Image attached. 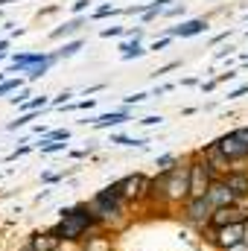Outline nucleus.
Listing matches in <instances>:
<instances>
[{
	"label": "nucleus",
	"mask_w": 248,
	"mask_h": 251,
	"mask_svg": "<svg viewBox=\"0 0 248 251\" xmlns=\"http://www.w3.org/2000/svg\"><path fill=\"white\" fill-rule=\"evenodd\" d=\"M59 213H62V219L56 222L53 234H56L59 240H67V243L82 240L85 231L97 225V213H94L91 207H62Z\"/></svg>",
	"instance_id": "nucleus-1"
},
{
	"label": "nucleus",
	"mask_w": 248,
	"mask_h": 251,
	"mask_svg": "<svg viewBox=\"0 0 248 251\" xmlns=\"http://www.w3.org/2000/svg\"><path fill=\"white\" fill-rule=\"evenodd\" d=\"M161 190L170 201H190V167H175L161 176Z\"/></svg>",
	"instance_id": "nucleus-2"
},
{
	"label": "nucleus",
	"mask_w": 248,
	"mask_h": 251,
	"mask_svg": "<svg viewBox=\"0 0 248 251\" xmlns=\"http://www.w3.org/2000/svg\"><path fill=\"white\" fill-rule=\"evenodd\" d=\"M213 181H216V178H213L210 161H196V164H190V199L207 196V190H210Z\"/></svg>",
	"instance_id": "nucleus-3"
},
{
	"label": "nucleus",
	"mask_w": 248,
	"mask_h": 251,
	"mask_svg": "<svg viewBox=\"0 0 248 251\" xmlns=\"http://www.w3.org/2000/svg\"><path fill=\"white\" fill-rule=\"evenodd\" d=\"M123 196H120V190L117 184H111V187H105L102 193H97L94 196V201H91V210L97 213V219L99 216H117L120 213V207H123Z\"/></svg>",
	"instance_id": "nucleus-4"
},
{
	"label": "nucleus",
	"mask_w": 248,
	"mask_h": 251,
	"mask_svg": "<svg viewBox=\"0 0 248 251\" xmlns=\"http://www.w3.org/2000/svg\"><path fill=\"white\" fill-rule=\"evenodd\" d=\"M213 146L219 149V155H222L228 164H231V161H243V158H248V140H243V137H240V131H237V128H234L231 134L219 137Z\"/></svg>",
	"instance_id": "nucleus-5"
},
{
	"label": "nucleus",
	"mask_w": 248,
	"mask_h": 251,
	"mask_svg": "<svg viewBox=\"0 0 248 251\" xmlns=\"http://www.w3.org/2000/svg\"><path fill=\"white\" fill-rule=\"evenodd\" d=\"M225 225H248V210L246 207H237V204L213 210V216H210V228L216 231V228H225Z\"/></svg>",
	"instance_id": "nucleus-6"
},
{
	"label": "nucleus",
	"mask_w": 248,
	"mask_h": 251,
	"mask_svg": "<svg viewBox=\"0 0 248 251\" xmlns=\"http://www.w3.org/2000/svg\"><path fill=\"white\" fill-rule=\"evenodd\" d=\"M246 231L248 225H225V228H216V237H213V243L219 246V249H234V246H243L246 243Z\"/></svg>",
	"instance_id": "nucleus-7"
},
{
	"label": "nucleus",
	"mask_w": 248,
	"mask_h": 251,
	"mask_svg": "<svg viewBox=\"0 0 248 251\" xmlns=\"http://www.w3.org/2000/svg\"><path fill=\"white\" fill-rule=\"evenodd\" d=\"M155 184L146 178V176H140V173H134V176H125L123 181H117V190H120V196L123 199H140L146 190H152Z\"/></svg>",
	"instance_id": "nucleus-8"
},
{
	"label": "nucleus",
	"mask_w": 248,
	"mask_h": 251,
	"mask_svg": "<svg viewBox=\"0 0 248 251\" xmlns=\"http://www.w3.org/2000/svg\"><path fill=\"white\" fill-rule=\"evenodd\" d=\"M213 210H216V207L210 204L207 196H201V199H190V201H187V219L196 222V225H210Z\"/></svg>",
	"instance_id": "nucleus-9"
},
{
	"label": "nucleus",
	"mask_w": 248,
	"mask_h": 251,
	"mask_svg": "<svg viewBox=\"0 0 248 251\" xmlns=\"http://www.w3.org/2000/svg\"><path fill=\"white\" fill-rule=\"evenodd\" d=\"M207 199H210V204L219 210V207H231L234 201H237V193L228 187V181L222 178V181H213L210 190H207Z\"/></svg>",
	"instance_id": "nucleus-10"
},
{
	"label": "nucleus",
	"mask_w": 248,
	"mask_h": 251,
	"mask_svg": "<svg viewBox=\"0 0 248 251\" xmlns=\"http://www.w3.org/2000/svg\"><path fill=\"white\" fill-rule=\"evenodd\" d=\"M207 21L204 18H196V21H187V24H178V26H170L167 29V35L170 38H193V35H201V32H207Z\"/></svg>",
	"instance_id": "nucleus-11"
},
{
	"label": "nucleus",
	"mask_w": 248,
	"mask_h": 251,
	"mask_svg": "<svg viewBox=\"0 0 248 251\" xmlns=\"http://www.w3.org/2000/svg\"><path fill=\"white\" fill-rule=\"evenodd\" d=\"M59 237L50 231V234H35L32 240H29V251H56L59 249Z\"/></svg>",
	"instance_id": "nucleus-12"
},
{
	"label": "nucleus",
	"mask_w": 248,
	"mask_h": 251,
	"mask_svg": "<svg viewBox=\"0 0 248 251\" xmlns=\"http://www.w3.org/2000/svg\"><path fill=\"white\" fill-rule=\"evenodd\" d=\"M128 120V111L120 108V111H111V114H102V117H94L91 123L97 126V128H108V126H117V123H125Z\"/></svg>",
	"instance_id": "nucleus-13"
},
{
	"label": "nucleus",
	"mask_w": 248,
	"mask_h": 251,
	"mask_svg": "<svg viewBox=\"0 0 248 251\" xmlns=\"http://www.w3.org/2000/svg\"><path fill=\"white\" fill-rule=\"evenodd\" d=\"M82 26H85V18H73V21L62 24L59 29H53V32H50V38H56V41H59V38H64V35H73V32H79Z\"/></svg>",
	"instance_id": "nucleus-14"
},
{
	"label": "nucleus",
	"mask_w": 248,
	"mask_h": 251,
	"mask_svg": "<svg viewBox=\"0 0 248 251\" xmlns=\"http://www.w3.org/2000/svg\"><path fill=\"white\" fill-rule=\"evenodd\" d=\"M225 181H228V187L234 190L237 196H248V173H231Z\"/></svg>",
	"instance_id": "nucleus-15"
},
{
	"label": "nucleus",
	"mask_w": 248,
	"mask_h": 251,
	"mask_svg": "<svg viewBox=\"0 0 248 251\" xmlns=\"http://www.w3.org/2000/svg\"><path fill=\"white\" fill-rule=\"evenodd\" d=\"M120 50H123V59H137V56H143V53H146V50H143L137 41H131V44H123Z\"/></svg>",
	"instance_id": "nucleus-16"
},
{
	"label": "nucleus",
	"mask_w": 248,
	"mask_h": 251,
	"mask_svg": "<svg viewBox=\"0 0 248 251\" xmlns=\"http://www.w3.org/2000/svg\"><path fill=\"white\" fill-rule=\"evenodd\" d=\"M111 143H120V146H146V140H134V137H125V134H111Z\"/></svg>",
	"instance_id": "nucleus-17"
},
{
	"label": "nucleus",
	"mask_w": 248,
	"mask_h": 251,
	"mask_svg": "<svg viewBox=\"0 0 248 251\" xmlns=\"http://www.w3.org/2000/svg\"><path fill=\"white\" fill-rule=\"evenodd\" d=\"M79 50H82V41H70V44H64L62 50H59V56H62V59H70V56H76Z\"/></svg>",
	"instance_id": "nucleus-18"
},
{
	"label": "nucleus",
	"mask_w": 248,
	"mask_h": 251,
	"mask_svg": "<svg viewBox=\"0 0 248 251\" xmlns=\"http://www.w3.org/2000/svg\"><path fill=\"white\" fill-rule=\"evenodd\" d=\"M18 88H21V79H6V82H0V97L3 94H18Z\"/></svg>",
	"instance_id": "nucleus-19"
},
{
	"label": "nucleus",
	"mask_w": 248,
	"mask_h": 251,
	"mask_svg": "<svg viewBox=\"0 0 248 251\" xmlns=\"http://www.w3.org/2000/svg\"><path fill=\"white\" fill-rule=\"evenodd\" d=\"M105 15H120V9H114L111 3H105V6H99V9H97L91 18H94V21H99V18H105Z\"/></svg>",
	"instance_id": "nucleus-20"
},
{
	"label": "nucleus",
	"mask_w": 248,
	"mask_h": 251,
	"mask_svg": "<svg viewBox=\"0 0 248 251\" xmlns=\"http://www.w3.org/2000/svg\"><path fill=\"white\" fill-rule=\"evenodd\" d=\"M29 120H35V114H24V117H18L15 123H9L6 128H9V131H18V128H24V126L29 123Z\"/></svg>",
	"instance_id": "nucleus-21"
},
{
	"label": "nucleus",
	"mask_w": 248,
	"mask_h": 251,
	"mask_svg": "<svg viewBox=\"0 0 248 251\" xmlns=\"http://www.w3.org/2000/svg\"><path fill=\"white\" fill-rule=\"evenodd\" d=\"M152 94H131V97H125V102L128 105H137V102H143V100H149Z\"/></svg>",
	"instance_id": "nucleus-22"
},
{
	"label": "nucleus",
	"mask_w": 248,
	"mask_h": 251,
	"mask_svg": "<svg viewBox=\"0 0 248 251\" xmlns=\"http://www.w3.org/2000/svg\"><path fill=\"white\" fill-rule=\"evenodd\" d=\"M173 161H175V158H173V155H161V158H158V167H161V170H164V173H167V170H170V164H173Z\"/></svg>",
	"instance_id": "nucleus-23"
},
{
	"label": "nucleus",
	"mask_w": 248,
	"mask_h": 251,
	"mask_svg": "<svg viewBox=\"0 0 248 251\" xmlns=\"http://www.w3.org/2000/svg\"><path fill=\"white\" fill-rule=\"evenodd\" d=\"M26 97H29V91L24 88V91H18V97H12V102H15V105H24V102H26Z\"/></svg>",
	"instance_id": "nucleus-24"
},
{
	"label": "nucleus",
	"mask_w": 248,
	"mask_h": 251,
	"mask_svg": "<svg viewBox=\"0 0 248 251\" xmlns=\"http://www.w3.org/2000/svg\"><path fill=\"white\" fill-rule=\"evenodd\" d=\"M164 15H167V18H173V15H184V6H173V9H164Z\"/></svg>",
	"instance_id": "nucleus-25"
},
{
	"label": "nucleus",
	"mask_w": 248,
	"mask_h": 251,
	"mask_svg": "<svg viewBox=\"0 0 248 251\" xmlns=\"http://www.w3.org/2000/svg\"><path fill=\"white\" fill-rule=\"evenodd\" d=\"M120 32H123L120 26H111V29H102L99 35H102V38H111V35H120Z\"/></svg>",
	"instance_id": "nucleus-26"
},
{
	"label": "nucleus",
	"mask_w": 248,
	"mask_h": 251,
	"mask_svg": "<svg viewBox=\"0 0 248 251\" xmlns=\"http://www.w3.org/2000/svg\"><path fill=\"white\" fill-rule=\"evenodd\" d=\"M167 44H170V35H164V38H161V41H155V44H152V50H164V47H167Z\"/></svg>",
	"instance_id": "nucleus-27"
},
{
	"label": "nucleus",
	"mask_w": 248,
	"mask_h": 251,
	"mask_svg": "<svg viewBox=\"0 0 248 251\" xmlns=\"http://www.w3.org/2000/svg\"><path fill=\"white\" fill-rule=\"evenodd\" d=\"M243 94H248V85H243V88H237L234 94H228V100H237V97H243Z\"/></svg>",
	"instance_id": "nucleus-28"
},
{
	"label": "nucleus",
	"mask_w": 248,
	"mask_h": 251,
	"mask_svg": "<svg viewBox=\"0 0 248 251\" xmlns=\"http://www.w3.org/2000/svg\"><path fill=\"white\" fill-rule=\"evenodd\" d=\"M140 123H143V126H155V123H161V117H155V114H149V117H143Z\"/></svg>",
	"instance_id": "nucleus-29"
},
{
	"label": "nucleus",
	"mask_w": 248,
	"mask_h": 251,
	"mask_svg": "<svg viewBox=\"0 0 248 251\" xmlns=\"http://www.w3.org/2000/svg\"><path fill=\"white\" fill-rule=\"evenodd\" d=\"M88 3H91V0H76V3H73V12H82Z\"/></svg>",
	"instance_id": "nucleus-30"
},
{
	"label": "nucleus",
	"mask_w": 248,
	"mask_h": 251,
	"mask_svg": "<svg viewBox=\"0 0 248 251\" xmlns=\"http://www.w3.org/2000/svg\"><path fill=\"white\" fill-rule=\"evenodd\" d=\"M228 251H248V243H243V246H234V249H228Z\"/></svg>",
	"instance_id": "nucleus-31"
},
{
	"label": "nucleus",
	"mask_w": 248,
	"mask_h": 251,
	"mask_svg": "<svg viewBox=\"0 0 248 251\" xmlns=\"http://www.w3.org/2000/svg\"><path fill=\"white\" fill-rule=\"evenodd\" d=\"M246 243H248V231H246Z\"/></svg>",
	"instance_id": "nucleus-32"
},
{
	"label": "nucleus",
	"mask_w": 248,
	"mask_h": 251,
	"mask_svg": "<svg viewBox=\"0 0 248 251\" xmlns=\"http://www.w3.org/2000/svg\"><path fill=\"white\" fill-rule=\"evenodd\" d=\"M246 35H248V32H246Z\"/></svg>",
	"instance_id": "nucleus-33"
}]
</instances>
